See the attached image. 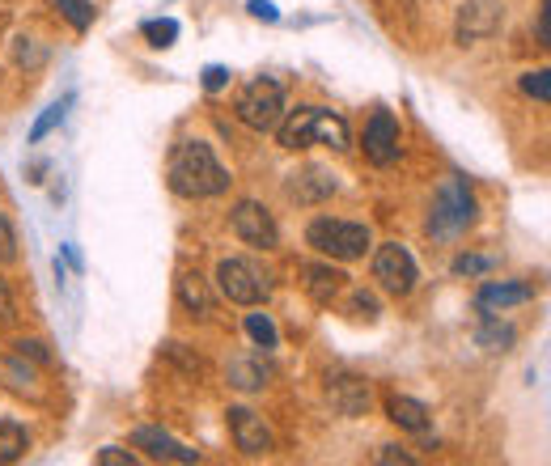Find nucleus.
Instances as JSON below:
<instances>
[{
  "mask_svg": "<svg viewBox=\"0 0 551 466\" xmlns=\"http://www.w3.org/2000/svg\"><path fill=\"white\" fill-rule=\"evenodd\" d=\"M535 297V289L530 284H484L479 289V297H475V306L479 310H505V306H522V301H530Z\"/></svg>",
  "mask_w": 551,
  "mask_h": 466,
  "instance_id": "obj_16",
  "label": "nucleus"
},
{
  "mask_svg": "<svg viewBox=\"0 0 551 466\" xmlns=\"http://www.w3.org/2000/svg\"><path fill=\"white\" fill-rule=\"evenodd\" d=\"M246 9H251L255 17H263V22H276V5H272V0H251V5H246Z\"/></svg>",
  "mask_w": 551,
  "mask_h": 466,
  "instance_id": "obj_34",
  "label": "nucleus"
},
{
  "mask_svg": "<svg viewBox=\"0 0 551 466\" xmlns=\"http://www.w3.org/2000/svg\"><path fill=\"white\" fill-rule=\"evenodd\" d=\"M352 314H361V318H378V301H373L369 293H352Z\"/></svg>",
  "mask_w": 551,
  "mask_h": 466,
  "instance_id": "obj_32",
  "label": "nucleus"
},
{
  "mask_svg": "<svg viewBox=\"0 0 551 466\" xmlns=\"http://www.w3.org/2000/svg\"><path fill=\"white\" fill-rule=\"evenodd\" d=\"M229 81V73H225V68L221 64H212V68H204V89H208V94H217V89Z\"/></svg>",
  "mask_w": 551,
  "mask_h": 466,
  "instance_id": "obj_33",
  "label": "nucleus"
},
{
  "mask_svg": "<svg viewBox=\"0 0 551 466\" xmlns=\"http://www.w3.org/2000/svg\"><path fill=\"white\" fill-rule=\"evenodd\" d=\"M98 462L102 466H136V454H128V450H98Z\"/></svg>",
  "mask_w": 551,
  "mask_h": 466,
  "instance_id": "obj_31",
  "label": "nucleus"
},
{
  "mask_svg": "<svg viewBox=\"0 0 551 466\" xmlns=\"http://www.w3.org/2000/svg\"><path fill=\"white\" fill-rule=\"evenodd\" d=\"M373 280H378L390 297H407L416 289V259L407 255L399 242H386V246H378V255H373Z\"/></svg>",
  "mask_w": 551,
  "mask_h": 466,
  "instance_id": "obj_7",
  "label": "nucleus"
},
{
  "mask_svg": "<svg viewBox=\"0 0 551 466\" xmlns=\"http://www.w3.org/2000/svg\"><path fill=\"white\" fill-rule=\"evenodd\" d=\"M17 259V233H13V221L0 212V263H13Z\"/></svg>",
  "mask_w": 551,
  "mask_h": 466,
  "instance_id": "obj_25",
  "label": "nucleus"
},
{
  "mask_svg": "<svg viewBox=\"0 0 551 466\" xmlns=\"http://www.w3.org/2000/svg\"><path fill=\"white\" fill-rule=\"evenodd\" d=\"M488 267H492V259H479V255L454 259V272H458V276H479V272H488Z\"/></svg>",
  "mask_w": 551,
  "mask_h": 466,
  "instance_id": "obj_28",
  "label": "nucleus"
},
{
  "mask_svg": "<svg viewBox=\"0 0 551 466\" xmlns=\"http://www.w3.org/2000/svg\"><path fill=\"white\" fill-rule=\"evenodd\" d=\"M145 39H153L157 47H170L174 39H179V22H170V17H162V22H145Z\"/></svg>",
  "mask_w": 551,
  "mask_h": 466,
  "instance_id": "obj_24",
  "label": "nucleus"
},
{
  "mask_svg": "<svg viewBox=\"0 0 551 466\" xmlns=\"http://www.w3.org/2000/svg\"><path fill=\"white\" fill-rule=\"evenodd\" d=\"M306 242L327 259H340V263H352L361 259L369 250V229L357 225V221H335V217H318L310 221L306 229Z\"/></svg>",
  "mask_w": 551,
  "mask_h": 466,
  "instance_id": "obj_4",
  "label": "nucleus"
},
{
  "mask_svg": "<svg viewBox=\"0 0 551 466\" xmlns=\"http://www.w3.org/2000/svg\"><path fill=\"white\" fill-rule=\"evenodd\" d=\"M522 94L539 98V102H551V81H547V73H526V77H522Z\"/></svg>",
  "mask_w": 551,
  "mask_h": 466,
  "instance_id": "obj_26",
  "label": "nucleus"
},
{
  "mask_svg": "<svg viewBox=\"0 0 551 466\" xmlns=\"http://www.w3.org/2000/svg\"><path fill=\"white\" fill-rule=\"evenodd\" d=\"M505 9L496 5V0H471V5H462V17H458V39L462 43H475V39H488V34L501 26Z\"/></svg>",
  "mask_w": 551,
  "mask_h": 466,
  "instance_id": "obj_12",
  "label": "nucleus"
},
{
  "mask_svg": "<svg viewBox=\"0 0 551 466\" xmlns=\"http://www.w3.org/2000/svg\"><path fill=\"white\" fill-rule=\"evenodd\" d=\"M56 9L73 22V30H90L94 26V5H90V0H56Z\"/></svg>",
  "mask_w": 551,
  "mask_h": 466,
  "instance_id": "obj_23",
  "label": "nucleus"
},
{
  "mask_svg": "<svg viewBox=\"0 0 551 466\" xmlns=\"http://www.w3.org/2000/svg\"><path fill=\"white\" fill-rule=\"evenodd\" d=\"M166 178H170V191L183 195V200H212V195L229 191V170L204 140H179L170 153Z\"/></svg>",
  "mask_w": 551,
  "mask_h": 466,
  "instance_id": "obj_1",
  "label": "nucleus"
},
{
  "mask_svg": "<svg viewBox=\"0 0 551 466\" xmlns=\"http://www.w3.org/2000/svg\"><path fill=\"white\" fill-rule=\"evenodd\" d=\"M365 157L373 166H390L399 157V123L390 111H373V119L365 123Z\"/></svg>",
  "mask_w": 551,
  "mask_h": 466,
  "instance_id": "obj_10",
  "label": "nucleus"
},
{
  "mask_svg": "<svg viewBox=\"0 0 551 466\" xmlns=\"http://www.w3.org/2000/svg\"><path fill=\"white\" fill-rule=\"evenodd\" d=\"M229 225H234V233L246 242V246H255V250H272L280 242V229L272 221V212L255 204V200H242L234 212H229Z\"/></svg>",
  "mask_w": 551,
  "mask_h": 466,
  "instance_id": "obj_8",
  "label": "nucleus"
},
{
  "mask_svg": "<svg viewBox=\"0 0 551 466\" xmlns=\"http://www.w3.org/2000/svg\"><path fill=\"white\" fill-rule=\"evenodd\" d=\"M64 119V106H47V115L39 119V123H34V128H30V140H43L51 128H56V123Z\"/></svg>",
  "mask_w": 551,
  "mask_h": 466,
  "instance_id": "obj_27",
  "label": "nucleus"
},
{
  "mask_svg": "<svg viewBox=\"0 0 551 466\" xmlns=\"http://www.w3.org/2000/svg\"><path fill=\"white\" fill-rule=\"evenodd\" d=\"M229 382L238 390L268 386V365H263V356H238V361H229Z\"/></svg>",
  "mask_w": 551,
  "mask_h": 466,
  "instance_id": "obj_19",
  "label": "nucleus"
},
{
  "mask_svg": "<svg viewBox=\"0 0 551 466\" xmlns=\"http://www.w3.org/2000/svg\"><path fill=\"white\" fill-rule=\"evenodd\" d=\"M297 183H289V195L297 204H314V200H327V195L335 191V178L327 174V170H318V166H310L306 174H293Z\"/></svg>",
  "mask_w": 551,
  "mask_h": 466,
  "instance_id": "obj_17",
  "label": "nucleus"
},
{
  "mask_svg": "<svg viewBox=\"0 0 551 466\" xmlns=\"http://www.w3.org/2000/svg\"><path fill=\"white\" fill-rule=\"evenodd\" d=\"M390 420L407 428V433H424V428H429V407L420 399H407V394H395V399H390Z\"/></svg>",
  "mask_w": 551,
  "mask_h": 466,
  "instance_id": "obj_18",
  "label": "nucleus"
},
{
  "mask_svg": "<svg viewBox=\"0 0 551 466\" xmlns=\"http://www.w3.org/2000/svg\"><path fill=\"white\" fill-rule=\"evenodd\" d=\"M327 399L340 416H365L369 411V382L357 378V373H335L327 382Z\"/></svg>",
  "mask_w": 551,
  "mask_h": 466,
  "instance_id": "obj_11",
  "label": "nucleus"
},
{
  "mask_svg": "<svg viewBox=\"0 0 551 466\" xmlns=\"http://www.w3.org/2000/svg\"><path fill=\"white\" fill-rule=\"evenodd\" d=\"M179 301L195 318H212V314H217V297H212L208 280L200 272H183L179 276Z\"/></svg>",
  "mask_w": 551,
  "mask_h": 466,
  "instance_id": "obj_15",
  "label": "nucleus"
},
{
  "mask_svg": "<svg viewBox=\"0 0 551 466\" xmlns=\"http://www.w3.org/2000/svg\"><path fill=\"white\" fill-rule=\"evenodd\" d=\"M479 344L492 348V352H505V348L513 344V327H501V322H496V314L488 310V314H484V327H479Z\"/></svg>",
  "mask_w": 551,
  "mask_h": 466,
  "instance_id": "obj_22",
  "label": "nucleus"
},
{
  "mask_svg": "<svg viewBox=\"0 0 551 466\" xmlns=\"http://www.w3.org/2000/svg\"><path fill=\"white\" fill-rule=\"evenodd\" d=\"M229 433H234V445L242 454H272V433L268 424H263V416H255L251 407H229Z\"/></svg>",
  "mask_w": 551,
  "mask_h": 466,
  "instance_id": "obj_9",
  "label": "nucleus"
},
{
  "mask_svg": "<svg viewBox=\"0 0 551 466\" xmlns=\"http://www.w3.org/2000/svg\"><path fill=\"white\" fill-rule=\"evenodd\" d=\"M373 462H399V466H412L416 458H412V454H403L399 445H382V450L373 454Z\"/></svg>",
  "mask_w": 551,
  "mask_h": 466,
  "instance_id": "obj_30",
  "label": "nucleus"
},
{
  "mask_svg": "<svg viewBox=\"0 0 551 466\" xmlns=\"http://www.w3.org/2000/svg\"><path fill=\"white\" fill-rule=\"evenodd\" d=\"M475 221V195L471 187L462 183L458 174H450L446 183L437 187L433 195V212H429V233L433 238H454Z\"/></svg>",
  "mask_w": 551,
  "mask_h": 466,
  "instance_id": "obj_3",
  "label": "nucleus"
},
{
  "mask_svg": "<svg viewBox=\"0 0 551 466\" xmlns=\"http://www.w3.org/2000/svg\"><path fill=\"white\" fill-rule=\"evenodd\" d=\"M13 318H17V306H13V297H9V284L0 280V327H13Z\"/></svg>",
  "mask_w": 551,
  "mask_h": 466,
  "instance_id": "obj_29",
  "label": "nucleus"
},
{
  "mask_svg": "<svg viewBox=\"0 0 551 466\" xmlns=\"http://www.w3.org/2000/svg\"><path fill=\"white\" fill-rule=\"evenodd\" d=\"M30 450V433L22 424H13V420H0V466L5 462H17Z\"/></svg>",
  "mask_w": 551,
  "mask_h": 466,
  "instance_id": "obj_20",
  "label": "nucleus"
},
{
  "mask_svg": "<svg viewBox=\"0 0 551 466\" xmlns=\"http://www.w3.org/2000/svg\"><path fill=\"white\" fill-rule=\"evenodd\" d=\"M276 136H280V145L293 153L310 149V145H331L335 153H344L352 145L348 123L335 111H323V106H297V111H289L276 123Z\"/></svg>",
  "mask_w": 551,
  "mask_h": 466,
  "instance_id": "obj_2",
  "label": "nucleus"
},
{
  "mask_svg": "<svg viewBox=\"0 0 551 466\" xmlns=\"http://www.w3.org/2000/svg\"><path fill=\"white\" fill-rule=\"evenodd\" d=\"M246 335H251V339H255V348H263V352H272V348L280 344L276 322H272L268 314H246Z\"/></svg>",
  "mask_w": 551,
  "mask_h": 466,
  "instance_id": "obj_21",
  "label": "nucleus"
},
{
  "mask_svg": "<svg viewBox=\"0 0 551 466\" xmlns=\"http://www.w3.org/2000/svg\"><path fill=\"white\" fill-rule=\"evenodd\" d=\"M132 445L136 450H145L149 458H157V462H200V454L187 450L183 441H174L170 433H162V428H136Z\"/></svg>",
  "mask_w": 551,
  "mask_h": 466,
  "instance_id": "obj_13",
  "label": "nucleus"
},
{
  "mask_svg": "<svg viewBox=\"0 0 551 466\" xmlns=\"http://www.w3.org/2000/svg\"><path fill=\"white\" fill-rule=\"evenodd\" d=\"M238 119L246 123V128H255V132H272L276 123L284 119V85L272 81V77H259L251 81L238 94Z\"/></svg>",
  "mask_w": 551,
  "mask_h": 466,
  "instance_id": "obj_5",
  "label": "nucleus"
},
{
  "mask_svg": "<svg viewBox=\"0 0 551 466\" xmlns=\"http://www.w3.org/2000/svg\"><path fill=\"white\" fill-rule=\"evenodd\" d=\"M217 284L234 306H259V301H268V293H272V280L255 259H221Z\"/></svg>",
  "mask_w": 551,
  "mask_h": 466,
  "instance_id": "obj_6",
  "label": "nucleus"
},
{
  "mask_svg": "<svg viewBox=\"0 0 551 466\" xmlns=\"http://www.w3.org/2000/svg\"><path fill=\"white\" fill-rule=\"evenodd\" d=\"M301 284H306V293L318 301V306H331V301L348 289V276L331 263H306L301 267Z\"/></svg>",
  "mask_w": 551,
  "mask_h": 466,
  "instance_id": "obj_14",
  "label": "nucleus"
}]
</instances>
